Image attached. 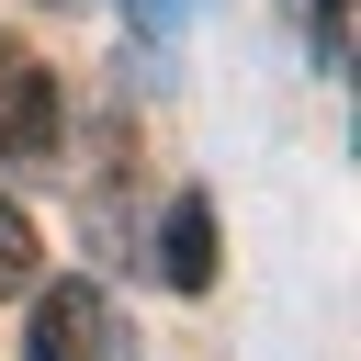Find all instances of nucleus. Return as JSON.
<instances>
[{
    "label": "nucleus",
    "mask_w": 361,
    "mask_h": 361,
    "mask_svg": "<svg viewBox=\"0 0 361 361\" xmlns=\"http://www.w3.org/2000/svg\"><path fill=\"white\" fill-rule=\"evenodd\" d=\"M158 271H169V293H214V203H203V192L169 203V226H158Z\"/></svg>",
    "instance_id": "3"
},
{
    "label": "nucleus",
    "mask_w": 361,
    "mask_h": 361,
    "mask_svg": "<svg viewBox=\"0 0 361 361\" xmlns=\"http://www.w3.org/2000/svg\"><path fill=\"white\" fill-rule=\"evenodd\" d=\"M180 11H192V0H124V23H135V45H147V56H169V45H180Z\"/></svg>",
    "instance_id": "5"
},
{
    "label": "nucleus",
    "mask_w": 361,
    "mask_h": 361,
    "mask_svg": "<svg viewBox=\"0 0 361 361\" xmlns=\"http://www.w3.org/2000/svg\"><path fill=\"white\" fill-rule=\"evenodd\" d=\"M56 124H68V113H56V79H45L23 45H0V158H45Z\"/></svg>",
    "instance_id": "2"
},
{
    "label": "nucleus",
    "mask_w": 361,
    "mask_h": 361,
    "mask_svg": "<svg viewBox=\"0 0 361 361\" xmlns=\"http://www.w3.org/2000/svg\"><path fill=\"white\" fill-rule=\"evenodd\" d=\"M23 361H113V305H102V282H45V293H34V327H23Z\"/></svg>",
    "instance_id": "1"
},
{
    "label": "nucleus",
    "mask_w": 361,
    "mask_h": 361,
    "mask_svg": "<svg viewBox=\"0 0 361 361\" xmlns=\"http://www.w3.org/2000/svg\"><path fill=\"white\" fill-rule=\"evenodd\" d=\"M34 271H45V237L23 203H0V293H34Z\"/></svg>",
    "instance_id": "4"
}]
</instances>
